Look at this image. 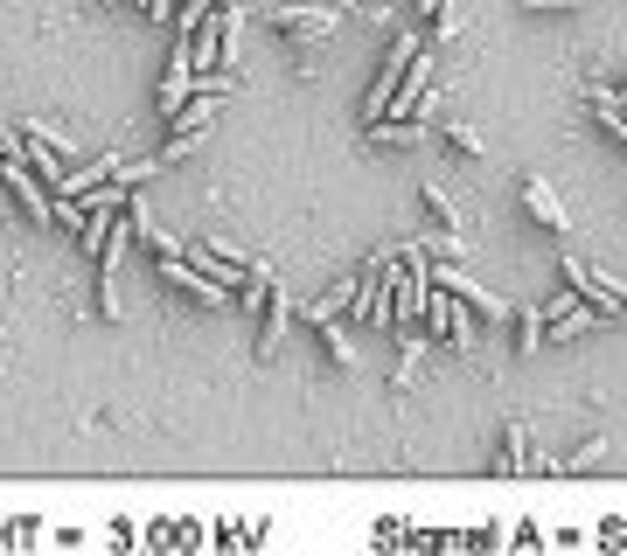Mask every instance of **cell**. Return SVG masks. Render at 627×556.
<instances>
[{
    "label": "cell",
    "instance_id": "4fadbf2b",
    "mask_svg": "<svg viewBox=\"0 0 627 556\" xmlns=\"http://www.w3.org/2000/svg\"><path fill=\"white\" fill-rule=\"evenodd\" d=\"M418 369H426V334H405V355H397V369H391V390H411Z\"/></svg>",
    "mask_w": 627,
    "mask_h": 556
},
{
    "label": "cell",
    "instance_id": "7c38bea8",
    "mask_svg": "<svg viewBox=\"0 0 627 556\" xmlns=\"http://www.w3.org/2000/svg\"><path fill=\"white\" fill-rule=\"evenodd\" d=\"M418 209H426L440 229H461V209H453V196H446L440 181H418Z\"/></svg>",
    "mask_w": 627,
    "mask_h": 556
},
{
    "label": "cell",
    "instance_id": "ba28073f",
    "mask_svg": "<svg viewBox=\"0 0 627 556\" xmlns=\"http://www.w3.org/2000/svg\"><path fill=\"white\" fill-rule=\"evenodd\" d=\"M217 111H223L217 91H188V98L167 111V126H175V132H209V119H217Z\"/></svg>",
    "mask_w": 627,
    "mask_h": 556
},
{
    "label": "cell",
    "instance_id": "ac0fdd59",
    "mask_svg": "<svg viewBox=\"0 0 627 556\" xmlns=\"http://www.w3.org/2000/svg\"><path fill=\"white\" fill-rule=\"evenodd\" d=\"M516 8H530V14H579L585 0H516Z\"/></svg>",
    "mask_w": 627,
    "mask_h": 556
},
{
    "label": "cell",
    "instance_id": "3957f363",
    "mask_svg": "<svg viewBox=\"0 0 627 556\" xmlns=\"http://www.w3.org/2000/svg\"><path fill=\"white\" fill-rule=\"evenodd\" d=\"M418 49H426V35H397V43L384 49V70H376V84L363 91V126H376V119L391 111V91L405 84V63H411Z\"/></svg>",
    "mask_w": 627,
    "mask_h": 556
},
{
    "label": "cell",
    "instance_id": "277c9868",
    "mask_svg": "<svg viewBox=\"0 0 627 556\" xmlns=\"http://www.w3.org/2000/svg\"><path fill=\"white\" fill-rule=\"evenodd\" d=\"M426 279H432V285H446V293H453V299H467V306H474V314H481V320H509V306H502L496 293H488V285H481V279H474V272H467V264H461V258H446V264H432V272H426Z\"/></svg>",
    "mask_w": 627,
    "mask_h": 556
},
{
    "label": "cell",
    "instance_id": "d6986e66",
    "mask_svg": "<svg viewBox=\"0 0 627 556\" xmlns=\"http://www.w3.org/2000/svg\"><path fill=\"white\" fill-rule=\"evenodd\" d=\"M140 14L147 22H175V0H140Z\"/></svg>",
    "mask_w": 627,
    "mask_h": 556
},
{
    "label": "cell",
    "instance_id": "2e32d148",
    "mask_svg": "<svg viewBox=\"0 0 627 556\" xmlns=\"http://www.w3.org/2000/svg\"><path fill=\"white\" fill-rule=\"evenodd\" d=\"M606 446H614V438H606V431H593V438H585V446H579L572 459H565V473H593L600 459H606Z\"/></svg>",
    "mask_w": 627,
    "mask_h": 556
},
{
    "label": "cell",
    "instance_id": "8fae6325",
    "mask_svg": "<svg viewBox=\"0 0 627 556\" xmlns=\"http://www.w3.org/2000/svg\"><path fill=\"white\" fill-rule=\"evenodd\" d=\"M314 334H321V355H328L335 369H349V376H356V341H349V328H341V314H335V320H321Z\"/></svg>",
    "mask_w": 627,
    "mask_h": 556
},
{
    "label": "cell",
    "instance_id": "7a4b0ae2",
    "mask_svg": "<svg viewBox=\"0 0 627 556\" xmlns=\"http://www.w3.org/2000/svg\"><path fill=\"white\" fill-rule=\"evenodd\" d=\"M154 279H161V285H175V293H182V299H196V306H223V299H231V285H217V279H209L188 251L154 258Z\"/></svg>",
    "mask_w": 627,
    "mask_h": 556
},
{
    "label": "cell",
    "instance_id": "7402d4cb",
    "mask_svg": "<svg viewBox=\"0 0 627 556\" xmlns=\"http://www.w3.org/2000/svg\"><path fill=\"white\" fill-rule=\"evenodd\" d=\"M614 98H620V105H627V84H620V91H614Z\"/></svg>",
    "mask_w": 627,
    "mask_h": 556
},
{
    "label": "cell",
    "instance_id": "e0dca14e",
    "mask_svg": "<svg viewBox=\"0 0 627 556\" xmlns=\"http://www.w3.org/2000/svg\"><path fill=\"white\" fill-rule=\"evenodd\" d=\"M432 28H440V43H453V35L467 28V14H461V0H446L440 14H432Z\"/></svg>",
    "mask_w": 627,
    "mask_h": 556
},
{
    "label": "cell",
    "instance_id": "5b68a950",
    "mask_svg": "<svg viewBox=\"0 0 627 556\" xmlns=\"http://www.w3.org/2000/svg\"><path fill=\"white\" fill-rule=\"evenodd\" d=\"M516 202L530 209V223H537V229H550V237H572V216H565L558 188H550L544 175H523V181H516Z\"/></svg>",
    "mask_w": 627,
    "mask_h": 556
},
{
    "label": "cell",
    "instance_id": "9a60e30c",
    "mask_svg": "<svg viewBox=\"0 0 627 556\" xmlns=\"http://www.w3.org/2000/svg\"><path fill=\"white\" fill-rule=\"evenodd\" d=\"M440 132H446V146H453V153H467V161H481V153H488V140H481L474 126H461V119H440Z\"/></svg>",
    "mask_w": 627,
    "mask_h": 556
},
{
    "label": "cell",
    "instance_id": "30bf717a",
    "mask_svg": "<svg viewBox=\"0 0 627 556\" xmlns=\"http://www.w3.org/2000/svg\"><path fill=\"white\" fill-rule=\"evenodd\" d=\"M496 466H502V473H530V466H537V452H530V425H523V417H509V425H502V459H496Z\"/></svg>",
    "mask_w": 627,
    "mask_h": 556
},
{
    "label": "cell",
    "instance_id": "5bb4252c",
    "mask_svg": "<svg viewBox=\"0 0 627 556\" xmlns=\"http://www.w3.org/2000/svg\"><path fill=\"white\" fill-rule=\"evenodd\" d=\"M550 341V320H544V306H530V314H516V348L530 355V348H544Z\"/></svg>",
    "mask_w": 627,
    "mask_h": 556
},
{
    "label": "cell",
    "instance_id": "44dd1931",
    "mask_svg": "<svg viewBox=\"0 0 627 556\" xmlns=\"http://www.w3.org/2000/svg\"><path fill=\"white\" fill-rule=\"evenodd\" d=\"M328 8H341V14H349V0H328Z\"/></svg>",
    "mask_w": 627,
    "mask_h": 556
},
{
    "label": "cell",
    "instance_id": "9c48e42d",
    "mask_svg": "<svg viewBox=\"0 0 627 556\" xmlns=\"http://www.w3.org/2000/svg\"><path fill=\"white\" fill-rule=\"evenodd\" d=\"M363 140L370 146H426L432 126L426 119H376V126H363Z\"/></svg>",
    "mask_w": 627,
    "mask_h": 556
},
{
    "label": "cell",
    "instance_id": "6da1fadb",
    "mask_svg": "<svg viewBox=\"0 0 627 556\" xmlns=\"http://www.w3.org/2000/svg\"><path fill=\"white\" fill-rule=\"evenodd\" d=\"M558 279H572V293H579L585 306H593V314H606V320L627 314V279H606V272H593V264L572 258V251L558 258Z\"/></svg>",
    "mask_w": 627,
    "mask_h": 556
},
{
    "label": "cell",
    "instance_id": "8992f818",
    "mask_svg": "<svg viewBox=\"0 0 627 556\" xmlns=\"http://www.w3.org/2000/svg\"><path fill=\"white\" fill-rule=\"evenodd\" d=\"M335 22H341V8H307V0L272 8V28H279V35H300V43H328Z\"/></svg>",
    "mask_w": 627,
    "mask_h": 556
},
{
    "label": "cell",
    "instance_id": "52a82bcc",
    "mask_svg": "<svg viewBox=\"0 0 627 556\" xmlns=\"http://www.w3.org/2000/svg\"><path fill=\"white\" fill-rule=\"evenodd\" d=\"M287 328H293V293L272 279V293H265V328H258V355H279Z\"/></svg>",
    "mask_w": 627,
    "mask_h": 556
},
{
    "label": "cell",
    "instance_id": "ffe728a7",
    "mask_svg": "<svg viewBox=\"0 0 627 556\" xmlns=\"http://www.w3.org/2000/svg\"><path fill=\"white\" fill-rule=\"evenodd\" d=\"M411 8H418V14H440V8H446V0H411Z\"/></svg>",
    "mask_w": 627,
    "mask_h": 556
}]
</instances>
